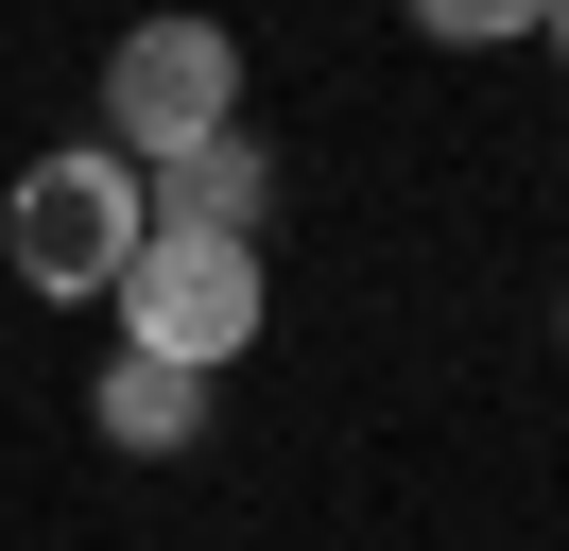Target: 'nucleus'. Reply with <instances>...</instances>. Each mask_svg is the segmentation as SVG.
I'll return each mask as SVG.
<instances>
[{"mask_svg": "<svg viewBox=\"0 0 569 551\" xmlns=\"http://www.w3.org/2000/svg\"><path fill=\"white\" fill-rule=\"evenodd\" d=\"M139 241H156V207H139V156H104V138L36 156V172H18V207H0V259H18V293H52V310L121 293V259H139Z\"/></svg>", "mask_w": 569, "mask_h": 551, "instance_id": "f257e3e1", "label": "nucleus"}, {"mask_svg": "<svg viewBox=\"0 0 569 551\" xmlns=\"http://www.w3.org/2000/svg\"><path fill=\"white\" fill-rule=\"evenodd\" d=\"M121 344H139V362H190V379H224V362H242V344H259V310H277V293H259V241H173V224H156L139 241V259H121Z\"/></svg>", "mask_w": 569, "mask_h": 551, "instance_id": "f03ea898", "label": "nucleus"}, {"mask_svg": "<svg viewBox=\"0 0 569 551\" xmlns=\"http://www.w3.org/2000/svg\"><path fill=\"white\" fill-rule=\"evenodd\" d=\"M242 121V34L224 18H139L104 52V156H190V138H224Z\"/></svg>", "mask_w": 569, "mask_h": 551, "instance_id": "7ed1b4c3", "label": "nucleus"}, {"mask_svg": "<svg viewBox=\"0 0 569 551\" xmlns=\"http://www.w3.org/2000/svg\"><path fill=\"white\" fill-rule=\"evenodd\" d=\"M259 190H277V172H259V138H242V121H224V138H190V156H156V172H139V207H156L173 241H259Z\"/></svg>", "mask_w": 569, "mask_h": 551, "instance_id": "20e7f679", "label": "nucleus"}, {"mask_svg": "<svg viewBox=\"0 0 569 551\" xmlns=\"http://www.w3.org/2000/svg\"><path fill=\"white\" fill-rule=\"evenodd\" d=\"M87 413H104V448H121V465H173V448L208 431V379H190V362H139V344H121V362L87 379Z\"/></svg>", "mask_w": 569, "mask_h": 551, "instance_id": "39448f33", "label": "nucleus"}, {"mask_svg": "<svg viewBox=\"0 0 569 551\" xmlns=\"http://www.w3.org/2000/svg\"><path fill=\"white\" fill-rule=\"evenodd\" d=\"M431 52H518V34H552V0H415Z\"/></svg>", "mask_w": 569, "mask_h": 551, "instance_id": "423d86ee", "label": "nucleus"}, {"mask_svg": "<svg viewBox=\"0 0 569 551\" xmlns=\"http://www.w3.org/2000/svg\"><path fill=\"white\" fill-rule=\"evenodd\" d=\"M552 69H569V0H552Z\"/></svg>", "mask_w": 569, "mask_h": 551, "instance_id": "0eeeda50", "label": "nucleus"}]
</instances>
